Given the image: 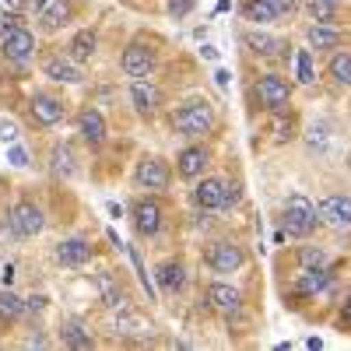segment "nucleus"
I'll return each mask as SVG.
<instances>
[{"label": "nucleus", "mask_w": 351, "mask_h": 351, "mask_svg": "<svg viewBox=\"0 0 351 351\" xmlns=\"http://www.w3.org/2000/svg\"><path fill=\"white\" fill-rule=\"evenodd\" d=\"M316 204L306 197V193H291L285 200V232L295 239H306L309 232L316 228Z\"/></svg>", "instance_id": "obj_1"}, {"label": "nucleus", "mask_w": 351, "mask_h": 351, "mask_svg": "<svg viewBox=\"0 0 351 351\" xmlns=\"http://www.w3.org/2000/svg\"><path fill=\"white\" fill-rule=\"evenodd\" d=\"M344 319H348V324H351V295L344 299Z\"/></svg>", "instance_id": "obj_44"}, {"label": "nucleus", "mask_w": 351, "mask_h": 351, "mask_svg": "<svg viewBox=\"0 0 351 351\" xmlns=\"http://www.w3.org/2000/svg\"><path fill=\"white\" fill-rule=\"evenodd\" d=\"M0 278H4V285H11V281H14V267H11V263L4 267V274H0Z\"/></svg>", "instance_id": "obj_43"}, {"label": "nucleus", "mask_w": 351, "mask_h": 351, "mask_svg": "<svg viewBox=\"0 0 351 351\" xmlns=\"http://www.w3.org/2000/svg\"><path fill=\"white\" fill-rule=\"evenodd\" d=\"M193 200L200 204L204 211L225 208V180H218V176H204V180L197 183V190H193Z\"/></svg>", "instance_id": "obj_13"}, {"label": "nucleus", "mask_w": 351, "mask_h": 351, "mask_svg": "<svg viewBox=\"0 0 351 351\" xmlns=\"http://www.w3.org/2000/svg\"><path fill=\"white\" fill-rule=\"evenodd\" d=\"M43 208L39 204H32V200H18L14 208H11V228H14V236H21V239H32V236H39L43 232Z\"/></svg>", "instance_id": "obj_4"}, {"label": "nucleus", "mask_w": 351, "mask_h": 351, "mask_svg": "<svg viewBox=\"0 0 351 351\" xmlns=\"http://www.w3.org/2000/svg\"><path fill=\"white\" fill-rule=\"evenodd\" d=\"M243 14H246V21H253V25H267V21L278 18V11H274L271 0H246Z\"/></svg>", "instance_id": "obj_28"}, {"label": "nucleus", "mask_w": 351, "mask_h": 351, "mask_svg": "<svg viewBox=\"0 0 351 351\" xmlns=\"http://www.w3.org/2000/svg\"><path fill=\"white\" fill-rule=\"evenodd\" d=\"M43 309H46V299H43V295L25 299V313H43Z\"/></svg>", "instance_id": "obj_41"}, {"label": "nucleus", "mask_w": 351, "mask_h": 351, "mask_svg": "<svg viewBox=\"0 0 351 351\" xmlns=\"http://www.w3.org/2000/svg\"><path fill=\"white\" fill-rule=\"evenodd\" d=\"M71 14H74V8L67 4V0H53L49 8L39 11V28L43 32H60V28L71 21Z\"/></svg>", "instance_id": "obj_18"}, {"label": "nucleus", "mask_w": 351, "mask_h": 351, "mask_svg": "<svg viewBox=\"0 0 351 351\" xmlns=\"http://www.w3.org/2000/svg\"><path fill=\"white\" fill-rule=\"evenodd\" d=\"M271 4H274V11H278V14H291V11L299 8V0H271Z\"/></svg>", "instance_id": "obj_40"}, {"label": "nucleus", "mask_w": 351, "mask_h": 351, "mask_svg": "<svg viewBox=\"0 0 351 351\" xmlns=\"http://www.w3.org/2000/svg\"><path fill=\"white\" fill-rule=\"evenodd\" d=\"M56 260L64 263V267H84L88 260H92V246L84 239H67L56 246Z\"/></svg>", "instance_id": "obj_21"}, {"label": "nucleus", "mask_w": 351, "mask_h": 351, "mask_svg": "<svg viewBox=\"0 0 351 351\" xmlns=\"http://www.w3.org/2000/svg\"><path fill=\"white\" fill-rule=\"evenodd\" d=\"M130 102H134L137 112L152 116V112H158V106H162V88H158L152 77H134V84H130Z\"/></svg>", "instance_id": "obj_7"}, {"label": "nucleus", "mask_w": 351, "mask_h": 351, "mask_svg": "<svg viewBox=\"0 0 351 351\" xmlns=\"http://www.w3.org/2000/svg\"><path fill=\"white\" fill-rule=\"evenodd\" d=\"M299 263H302V267H324L327 253L319 250V246H302V250H299Z\"/></svg>", "instance_id": "obj_34"}, {"label": "nucleus", "mask_w": 351, "mask_h": 351, "mask_svg": "<svg viewBox=\"0 0 351 351\" xmlns=\"http://www.w3.org/2000/svg\"><path fill=\"white\" fill-rule=\"evenodd\" d=\"M77 130L88 144H102L106 141V120H102V112L99 109H84L77 116Z\"/></svg>", "instance_id": "obj_22"}, {"label": "nucleus", "mask_w": 351, "mask_h": 351, "mask_svg": "<svg viewBox=\"0 0 351 351\" xmlns=\"http://www.w3.org/2000/svg\"><path fill=\"white\" fill-rule=\"evenodd\" d=\"M274 137L278 141H288L291 137V120H285L281 112H274Z\"/></svg>", "instance_id": "obj_37"}, {"label": "nucleus", "mask_w": 351, "mask_h": 351, "mask_svg": "<svg viewBox=\"0 0 351 351\" xmlns=\"http://www.w3.org/2000/svg\"><path fill=\"white\" fill-rule=\"evenodd\" d=\"M306 39H309L313 49H334V46H341V32H337L334 25H324V21L309 25L306 28Z\"/></svg>", "instance_id": "obj_24"}, {"label": "nucleus", "mask_w": 351, "mask_h": 351, "mask_svg": "<svg viewBox=\"0 0 351 351\" xmlns=\"http://www.w3.org/2000/svg\"><path fill=\"white\" fill-rule=\"evenodd\" d=\"M14 28H21V14H0V39L11 36Z\"/></svg>", "instance_id": "obj_36"}, {"label": "nucleus", "mask_w": 351, "mask_h": 351, "mask_svg": "<svg viewBox=\"0 0 351 351\" xmlns=\"http://www.w3.org/2000/svg\"><path fill=\"white\" fill-rule=\"evenodd\" d=\"M134 228L141 232V236H158V228H162V208H158V200L144 197V200L134 204Z\"/></svg>", "instance_id": "obj_12"}, {"label": "nucleus", "mask_w": 351, "mask_h": 351, "mask_svg": "<svg viewBox=\"0 0 351 351\" xmlns=\"http://www.w3.org/2000/svg\"><path fill=\"white\" fill-rule=\"evenodd\" d=\"M155 278H158V288L165 295H176V291H183V285H186V271H183L180 260H165L155 271Z\"/></svg>", "instance_id": "obj_19"}, {"label": "nucleus", "mask_w": 351, "mask_h": 351, "mask_svg": "<svg viewBox=\"0 0 351 351\" xmlns=\"http://www.w3.org/2000/svg\"><path fill=\"white\" fill-rule=\"evenodd\" d=\"M309 18L330 25L337 18V4H334V0H309Z\"/></svg>", "instance_id": "obj_31"}, {"label": "nucleus", "mask_w": 351, "mask_h": 351, "mask_svg": "<svg viewBox=\"0 0 351 351\" xmlns=\"http://www.w3.org/2000/svg\"><path fill=\"white\" fill-rule=\"evenodd\" d=\"M243 246H236V243H228V239H221V243H215L211 246V253H208V263L218 271V274H232V271H239L243 267Z\"/></svg>", "instance_id": "obj_10"}, {"label": "nucleus", "mask_w": 351, "mask_h": 351, "mask_svg": "<svg viewBox=\"0 0 351 351\" xmlns=\"http://www.w3.org/2000/svg\"><path fill=\"white\" fill-rule=\"evenodd\" d=\"M28 112H32V120L39 123V127H56L64 120V102L56 99V95H36L32 102H28Z\"/></svg>", "instance_id": "obj_11"}, {"label": "nucleus", "mask_w": 351, "mask_h": 351, "mask_svg": "<svg viewBox=\"0 0 351 351\" xmlns=\"http://www.w3.org/2000/svg\"><path fill=\"white\" fill-rule=\"evenodd\" d=\"M95 288H99V295L109 309H127V295H123V288L120 281L112 278V271H99L95 274Z\"/></svg>", "instance_id": "obj_17"}, {"label": "nucleus", "mask_w": 351, "mask_h": 351, "mask_svg": "<svg viewBox=\"0 0 351 351\" xmlns=\"http://www.w3.org/2000/svg\"><path fill=\"white\" fill-rule=\"evenodd\" d=\"M25 313V299H18L14 291H11V285L0 291V319H18Z\"/></svg>", "instance_id": "obj_30"}, {"label": "nucleus", "mask_w": 351, "mask_h": 351, "mask_svg": "<svg viewBox=\"0 0 351 351\" xmlns=\"http://www.w3.org/2000/svg\"><path fill=\"white\" fill-rule=\"evenodd\" d=\"M327 285H330L327 267H302V274L295 281V291H299V295H319Z\"/></svg>", "instance_id": "obj_23"}, {"label": "nucleus", "mask_w": 351, "mask_h": 351, "mask_svg": "<svg viewBox=\"0 0 351 351\" xmlns=\"http://www.w3.org/2000/svg\"><path fill=\"white\" fill-rule=\"evenodd\" d=\"M204 169H208V152L204 148H183L180 158H176V172L183 176V180H197V176H204Z\"/></svg>", "instance_id": "obj_16"}, {"label": "nucleus", "mask_w": 351, "mask_h": 351, "mask_svg": "<svg viewBox=\"0 0 351 351\" xmlns=\"http://www.w3.org/2000/svg\"><path fill=\"white\" fill-rule=\"evenodd\" d=\"M316 218L324 225H330V228H337V232L351 228V197L348 193L324 197V200H319V208H316Z\"/></svg>", "instance_id": "obj_5"}, {"label": "nucleus", "mask_w": 351, "mask_h": 351, "mask_svg": "<svg viewBox=\"0 0 351 351\" xmlns=\"http://www.w3.org/2000/svg\"><path fill=\"white\" fill-rule=\"evenodd\" d=\"M0 53H4L8 60H14V64L32 60V53H36V36L28 32V28H14V32L4 36V43H0Z\"/></svg>", "instance_id": "obj_9"}, {"label": "nucleus", "mask_w": 351, "mask_h": 351, "mask_svg": "<svg viewBox=\"0 0 351 351\" xmlns=\"http://www.w3.org/2000/svg\"><path fill=\"white\" fill-rule=\"evenodd\" d=\"M246 46H250L256 56H278V49H285L281 39H274V36H267V32H260V28L246 32Z\"/></svg>", "instance_id": "obj_27"}, {"label": "nucleus", "mask_w": 351, "mask_h": 351, "mask_svg": "<svg viewBox=\"0 0 351 351\" xmlns=\"http://www.w3.org/2000/svg\"><path fill=\"white\" fill-rule=\"evenodd\" d=\"M49 169H53L56 180H71V176L77 172V165H74V152L67 148V144H56V148L49 152Z\"/></svg>", "instance_id": "obj_25"}, {"label": "nucleus", "mask_w": 351, "mask_h": 351, "mask_svg": "<svg viewBox=\"0 0 351 351\" xmlns=\"http://www.w3.org/2000/svg\"><path fill=\"white\" fill-rule=\"evenodd\" d=\"M208 302H211V309H218V313H225V316H232V313H239V306H243V295L232 285H225V281H215L211 288H208Z\"/></svg>", "instance_id": "obj_14"}, {"label": "nucleus", "mask_w": 351, "mask_h": 351, "mask_svg": "<svg viewBox=\"0 0 351 351\" xmlns=\"http://www.w3.org/2000/svg\"><path fill=\"white\" fill-rule=\"evenodd\" d=\"M256 95H260V102H263L267 112H285L288 102H291V84L281 74H263L256 81Z\"/></svg>", "instance_id": "obj_3"}, {"label": "nucleus", "mask_w": 351, "mask_h": 351, "mask_svg": "<svg viewBox=\"0 0 351 351\" xmlns=\"http://www.w3.org/2000/svg\"><path fill=\"white\" fill-rule=\"evenodd\" d=\"M60 341L67 344V348H74V351H88L95 344V337H92V330H84L77 319H67L64 324V330H60Z\"/></svg>", "instance_id": "obj_26"}, {"label": "nucleus", "mask_w": 351, "mask_h": 351, "mask_svg": "<svg viewBox=\"0 0 351 351\" xmlns=\"http://www.w3.org/2000/svg\"><path fill=\"white\" fill-rule=\"evenodd\" d=\"M295 71H299V81L302 84H313L316 74H313V49H299L295 53Z\"/></svg>", "instance_id": "obj_32"}, {"label": "nucleus", "mask_w": 351, "mask_h": 351, "mask_svg": "<svg viewBox=\"0 0 351 351\" xmlns=\"http://www.w3.org/2000/svg\"><path fill=\"white\" fill-rule=\"evenodd\" d=\"M8 162H11V165H18V169H25V165H28V155H25V148L11 144V148H8Z\"/></svg>", "instance_id": "obj_39"}, {"label": "nucleus", "mask_w": 351, "mask_h": 351, "mask_svg": "<svg viewBox=\"0 0 351 351\" xmlns=\"http://www.w3.org/2000/svg\"><path fill=\"white\" fill-rule=\"evenodd\" d=\"M172 127L180 134H186V137H204V134H211V127H215V112H211L208 102H186V106L176 109Z\"/></svg>", "instance_id": "obj_2"}, {"label": "nucleus", "mask_w": 351, "mask_h": 351, "mask_svg": "<svg viewBox=\"0 0 351 351\" xmlns=\"http://www.w3.org/2000/svg\"><path fill=\"white\" fill-rule=\"evenodd\" d=\"M0 141H4V144H14V141H18V123L0 120Z\"/></svg>", "instance_id": "obj_38"}, {"label": "nucleus", "mask_w": 351, "mask_h": 351, "mask_svg": "<svg viewBox=\"0 0 351 351\" xmlns=\"http://www.w3.org/2000/svg\"><path fill=\"white\" fill-rule=\"evenodd\" d=\"M43 74L53 77V81H60V84H77V81H84L81 67L71 60V56H49V60L43 64Z\"/></svg>", "instance_id": "obj_15"}, {"label": "nucleus", "mask_w": 351, "mask_h": 351, "mask_svg": "<svg viewBox=\"0 0 351 351\" xmlns=\"http://www.w3.org/2000/svg\"><path fill=\"white\" fill-rule=\"evenodd\" d=\"M236 200H239V186L236 183H225V208H232Z\"/></svg>", "instance_id": "obj_42"}, {"label": "nucleus", "mask_w": 351, "mask_h": 351, "mask_svg": "<svg viewBox=\"0 0 351 351\" xmlns=\"http://www.w3.org/2000/svg\"><path fill=\"white\" fill-rule=\"evenodd\" d=\"M134 180H137V186H144V190H165L169 180H172V172H169V165H165L162 158H141Z\"/></svg>", "instance_id": "obj_8"}, {"label": "nucleus", "mask_w": 351, "mask_h": 351, "mask_svg": "<svg viewBox=\"0 0 351 351\" xmlns=\"http://www.w3.org/2000/svg\"><path fill=\"white\" fill-rule=\"evenodd\" d=\"M327 74L334 77V84L351 88V53H334L330 64H327Z\"/></svg>", "instance_id": "obj_29"}, {"label": "nucleus", "mask_w": 351, "mask_h": 351, "mask_svg": "<svg viewBox=\"0 0 351 351\" xmlns=\"http://www.w3.org/2000/svg\"><path fill=\"white\" fill-rule=\"evenodd\" d=\"M95 46H99L95 28H81V32L67 43V56L74 64H84V60H92V56H95Z\"/></svg>", "instance_id": "obj_20"}, {"label": "nucleus", "mask_w": 351, "mask_h": 351, "mask_svg": "<svg viewBox=\"0 0 351 351\" xmlns=\"http://www.w3.org/2000/svg\"><path fill=\"white\" fill-rule=\"evenodd\" d=\"M334 4H341V0H334Z\"/></svg>", "instance_id": "obj_45"}, {"label": "nucleus", "mask_w": 351, "mask_h": 351, "mask_svg": "<svg viewBox=\"0 0 351 351\" xmlns=\"http://www.w3.org/2000/svg\"><path fill=\"white\" fill-rule=\"evenodd\" d=\"M165 8H169V14H172V18H186V14L193 11V0H169Z\"/></svg>", "instance_id": "obj_35"}, {"label": "nucleus", "mask_w": 351, "mask_h": 351, "mask_svg": "<svg viewBox=\"0 0 351 351\" xmlns=\"http://www.w3.org/2000/svg\"><path fill=\"white\" fill-rule=\"evenodd\" d=\"M120 67L127 77H148L155 71V53L144 46V43H130L120 56Z\"/></svg>", "instance_id": "obj_6"}, {"label": "nucleus", "mask_w": 351, "mask_h": 351, "mask_svg": "<svg viewBox=\"0 0 351 351\" xmlns=\"http://www.w3.org/2000/svg\"><path fill=\"white\" fill-rule=\"evenodd\" d=\"M144 330V324H141V319L130 313V309H123V316L120 319H116V330L112 334H123V337H134V334H141Z\"/></svg>", "instance_id": "obj_33"}]
</instances>
